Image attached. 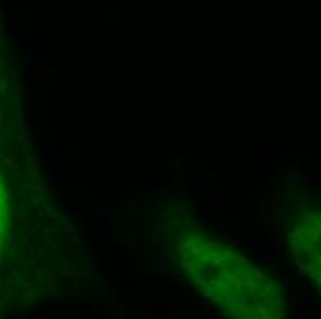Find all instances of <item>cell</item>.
<instances>
[{"label": "cell", "instance_id": "obj_1", "mask_svg": "<svg viewBox=\"0 0 321 319\" xmlns=\"http://www.w3.org/2000/svg\"><path fill=\"white\" fill-rule=\"evenodd\" d=\"M292 247L299 266L321 288V212L308 214L295 223Z\"/></svg>", "mask_w": 321, "mask_h": 319}]
</instances>
